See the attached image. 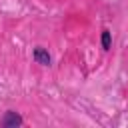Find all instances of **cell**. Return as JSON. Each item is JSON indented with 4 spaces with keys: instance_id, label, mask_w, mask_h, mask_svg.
I'll use <instances>...</instances> for the list:
<instances>
[{
    "instance_id": "cell-1",
    "label": "cell",
    "mask_w": 128,
    "mask_h": 128,
    "mask_svg": "<svg viewBox=\"0 0 128 128\" xmlns=\"http://www.w3.org/2000/svg\"><path fill=\"white\" fill-rule=\"evenodd\" d=\"M22 124H24V118L14 110L4 112V116L0 120V126H4V128H16V126H22Z\"/></svg>"
},
{
    "instance_id": "cell-2",
    "label": "cell",
    "mask_w": 128,
    "mask_h": 128,
    "mask_svg": "<svg viewBox=\"0 0 128 128\" xmlns=\"http://www.w3.org/2000/svg\"><path fill=\"white\" fill-rule=\"evenodd\" d=\"M32 60L36 64H40V66H50L52 64V56H50V52L44 46H36L32 50Z\"/></svg>"
},
{
    "instance_id": "cell-3",
    "label": "cell",
    "mask_w": 128,
    "mask_h": 128,
    "mask_svg": "<svg viewBox=\"0 0 128 128\" xmlns=\"http://www.w3.org/2000/svg\"><path fill=\"white\" fill-rule=\"evenodd\" d=\"M100 44H102V50H110V46H112V32L110 30H102Z\"/></svg>"
}]
</instances>
